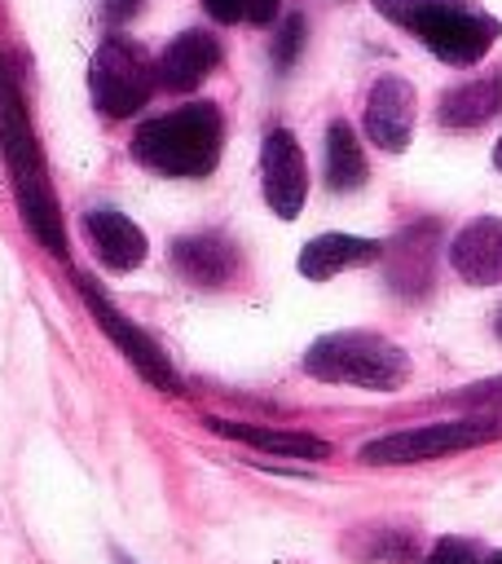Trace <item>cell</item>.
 <instances>
[{"label": "cell", "instance_id": "cell-7", "mask_svg": "<svg viewBox=\"0 0 502 564\" xmlns=\"http://www.w3.org/2000/svg\"><path fill=\"white\" fill-rule=\"evenodd\" d=\"M70 282H75V291L84 295V304H88V313L97 317V326L110 335V344L141 370V379H150L154 388H163V392H181V379H176V370H172V361H167V352L159 348V339L154 335H145L132 317H123L114 304H110V295L88 278V273H70Z\"/></svg>", "mask_w": 502, "mask_h": 564}, {"label": "cell", "instance_id": "cell-22", "mask_svg": "<svg viewBox=\"0 0 502 564\" xmlns=\"http://www.w3.org/2000/svg\"><path fill=\"white\" fill-rule=\"evenodd\" d=\"M423 564H484V555H480V542L471 538H440Z\"/></svg>", "mask_w": 502, "mask_h": 564}, {"label": "cell", "instance_id": "cell-28", "mask_svg": "<svg viewBox=\"0 0 502 564\" xmlns=\"http://www.w3.org/2000/svg\"><path fill=\"white\" fill-rule=\"evenodd\" d=\"M114 560H119V564H132V560H128V555H123V551H114Z\"/></svg>", "mask_w": 502, "mask_h": 564}, {"label": "cell", "instance_id": "cell-20", "mask_svg": "<svg viewBox=\"0 0 502 564\" xmlns=\"http://www.w3.org/2000/svg\"><path fill=\"white\" fill-rule=\"evenodd\" d=\"M207 18L233 26V22H251V26H269L282 9V0H203Z\"/></svg>", "mask_w": 502, "mask_h": 564}, {"label": "cell", "instance_id": "cell-24", "mask_svg": "<svg viewBox=\"0 0 502 564\" xmlns=\"http://www.w3.org/2000/svg\"><path fill=\"white\" fill-rule=\"evenodd\" d=\"M141 4H145V0H101V13H106L110 22H128V18L141 13Z\"/></svg>", "mask_w": 502, "mask_h": 564}, {"label": "cell", "instance_id": "cell-6", "mask_svg": "<svg viewBox=\"0 0 502 564\" xmlns=\"http://www.w3.org/2000/svg\"><path fill=\"white\" fill-rule=\"evenodd\" d=\"M502 436V419L493 414H471V419H449V423H427V427H405L388 432L370 445H361V463H423L458 449H476Z\"/></svg>", "mask_w": 502, "mask_h": 564}, {"label": "cell", "instance_id": "cell-27", "mask_svg": "<svg viewBox=\"0 0 502 564\" xmlns=\"http://www.w3.org/2000/svg\"><path fill=\"white\" fill-rule=\"evenodd\" d=\"M493 330H498V335H502V308H498V313H493Z\"/></svg>", "mask_w": 502, "mask_h": 564}, {"label": "cell", "instance_id": "cell-11", "mask_svg": "<svg viewBox=\"0 0 502 564\" xmlns=\"http://www.w3.org/2000/svg\"><path fill=\"white\" fill-rule=\"evenodd\" d=\"M414 115H418V93L405 75H379L370 84V97H365V115H361V128L365 137L388 150V154H401L414 137Z\"/></svg>", "mask_w": 502, "mask_h": 564}, {"label": "cell", "instance_id": "cell-26", "mask_svg": "<svg viewBox=\"0 0 502 564\" xmlns=\"http://www.w3.org/2000/svg\"><path fill=\"white\" fill-rule=\"evenodd\" d=\"M484 564H502V551H493V555H484Z\"/></svg>", "mask_w": 502, "mask_h": 564}, {"label": "cell", "instance_id": "cell-23", "mask_svg": "<svg viewBox=\"0 0 502 564\" xmlns=\"http://www.w3.org/2000/svg\"><path fill=\"white\" fill-rule=\"evenodd\" d=\"M458 405H467V410H476V414H493V419H502V375L462 388V392H458Z\"/></svg>", "mask_w": 502, "mask_h": 564}, {"label": "cell", "instance_id": "cell-18", "mask_svg": "<svg viewBox=\"0 0 502 564\" xmlns=\"http://www.w3.org/2000/svg\"><path fill=\"white\" fill-rule=\"evenodd\" d=\"M326 189L330 194H352L370 181V163H365V150L352 132L348 119H330L326 128Z\"/></svg>", "mask_w": 502, "mask_h": 564}, {"label": "cell", "instance_id": "cell-12", "mask_svg": "<svg viewBox=\"0 0 502 564\" xmlns=\"http://www.w3.org/2000/svg\"><path fill=\"white\" fill-rule=\"evenodd\" d=\"M220 40L203 26H189L181 35H172L163 44V53L154 57L159 70V93H194L216 66H220Z\"/></svg>", "mask_w": 502, "mask_h": 564}, {"label": "cell", "instance_id": "cell-14", "mask_svg": "<svg viewBox=\"0 0 502 564\" xmlns=\"http://www.w3.org/2000/svg\"><path fill=\"white\" fill-rule=\"evenodd\" d=\"M79 225H84V234H88V242H92V256H97L101 264H110V269H119V273H132V269L145 264L150 242H145V234L137 229V220H128L123 212L97 207V212H84Z\"/></svg>", "mask_w": 502, "mask_h": 564}, {"label": "cell", "instance_id": "cell-19", "mask_svg": "<svg viewBox=\"0 0 502 564\" xmlns=\"http://www.w3.org/2000/svg\"><path fill=\"white\" fill-rule=\"evenodd\" d=\"M348 555L405 564V560H414V533L410 529H392V524H365V529L348 533Z\"/></svg>", "mask_w": 502, "mask_h": 564}, {"label": "cell", "instance_id": "cell-17", "mask_svg": "<svg viewBox=\"0 0 502 564\" xmlns=\"http://www.w3.org/2000/svg\"><path fill=\"white\" fill-rule=\"evenodd\" d=\"M203 427L225 436V441H238V445H251V449H264V454H282V458H326L330 454V445L313 432H282V427L233 423V419H203Z\"/></svg>", "mask_w": 502, "mask_h": 564}, {"label": "cell", "instance_id": "cell-15", "mask_svg": "<svg viewBox=\"0 0 502 564\" xmlns=\"http://www.w3.org/2000/svg\"><path fill=\"white\" fill-rule=\"evenodd\" d=\"M383 260V242L379 238H357V234H317L313 242L299 247V273L313 278V282H326L335 273H348V269H361V264H374Z\"/></svg>", "mask_w": 502, "mask_h": 564}, {"label": "cell", "instance_id": "cell-4", "mask_svg": "<svg viewBox=\"0 0 502 564\" xmlns=\"http://www.w3.org/2000/svg\"><path fill=\"white\" fill-rule=\"evenodd\" d=\"M0 154L9 163V176H13V189H18V212L31 229V238L66 260V225H62V212L53 203V189H48V176H44V154L31 137V123H26V106H4L0 101Z\"/></svg>", "mask_w": 502, "mask_h": 564}, {"label": "cell", "instance_id": "cell-3", "mask_svg": "<svg viewBox=\"0 0 502 564\" xmlns=\"http://www.w3.org/2000/svg\"><path fill=\"white\" fill-rule=\"evenodd\" d=\"M304 370L321 383H348L370 392H396L410 383V352L379 330H330L304 352Z\"/></svg>", "mask_w": 502, "mask_h": 564}, {"label": "cell", "instance_id": "cell-9", "mask_svg": "<svg viewBox=\"0 0 502 564\" xmlns=\"http://www.w3.org/2000/svg\"><path fill=\"white\" fill-rule=\"evenodd\" d=\"M172 269L181 282L198 286V291H220L242 273V251L229 234L216 229H198V234H181L167 247Z\"/></svg>", "mask_w": 502, "mask_h": 564}, {"label": "cell", "instance_id": "cell-5", "mask_svg": "<svg viewBox=\"0 0 502 564\" xmlns=\"http://www.w3.org/2000/svg\"><path fill=\"white\" fill-rule=\"evenodd\" d=\"M159 88L154 57L132 35H106L88 62V97L106 119H132Z\"/></svg>", "mask_w": 502, "mask_h": 564}, {"label": "cell", "instance_id": "cell-16", "mask_svg": "<svg viewBox=\"0 0 502 564\" xmlns=\"http://www.w3.org/2000/svg\"><path fill=\"white\" fill-rule=\"evenodd\" d=\"M493 115H502V70H484L476 79L449 84L436 101V123L440 128H480Z\"/></svg>", "mask_w": 502, "mask_h": 564}, {"label": "cell", "instance_id": "cell-1", "mask_svg": "<svg viewBox=\"0 0 502 564\" xmlns=\"http://www.w3.org/2000/svg\"><path fill=\"white\" fill-rule=\"evenodd\" d=\"M132 159L159 176H211L225 150V110L216 101H185L150 115L128 141Z\"/></svg>", "mask_w": 502, "mask_h": 564}, {"label": "cell", "instance_id": "cell-21", "mask_svg": "<svg viewBox=\"0 0 502 564\" xmlns=\"http://www.w3.org/2000/svg\"><path fill=\"white\" fill-rule=\"evenodd\" d=\"M304 35H308V22H304V13L299 9H291V13H282V22H277V35H273V70L277 75H286L295 62H299V53H304Z\"/></svg>", "mask_w": 502, "mask_h": 564}, {"label": "cell", "instance_id": "cell-2", "mask_svg": "<svg viewBox=\"0 0 502 564\" xmlns=\"http://www.w3.org/2000/svg\"><path fill=\"white\" fill-rule=\"evenodd\" d=\"M374 9L418 35L445 66H476L502 35V22L471 0H374Z\"/></svg>", "mask_w": 502, "mask_h": 564}, {"label": "cell", "instance_id": "cell-8", "mask_svg": "<svg viewBox=\"0 0 502 564\" xmlns=\"http://www.w3.org/2000/svg\"><path fill=\"white\" fill-rule=\"evenodd\" d=\"M260 189L273 216L295 220L308 198V163L291 128H269L260 141Z\"/></svg>", "mask_w": 502, "mask_h": 564}, {"label": "cell", "instance_id": "cell-10", "mask_svg": "<svg viewBox=\"0 0 502 564\" xmlns=\"http://www.w3.org/2000/svg\"><path fill=\"white\" fill-rule=\"evenodd\" d=\"M436 247H440V225L436 220H414L392 242H383L388 286L405 300H423L436 282Z\"/></svg>", "mask_w": 502, "mask_h": 564}, {"label": "cell", "instance_id": "cell-13", "mask_svg": "<svg viewBox=\"0 0 502 564\" xmlns=\"http://www.w3.org/2000/svg\"><path fill=\"white\" fill-rule=\"evenodd\" d=\"M449 264L467 286H498L502 282V216L467 220L449 242Z\"/></svg>", "mask_w": 502, "mask_h": 564}, {"label": "cell", "instance_id": "cell-25", "mask_svg": "<svg viewBox=\"0 0 502 564\" xmlns=\"http://www.w3.org/2000/svg\"><path fill=\"white\" fill-rule=\"evenodd\" d=\"M493 167L502 172V137H498V145H493Z\"/></svg>", "mask_w": 502, "mask_h": 564}]
</instances>
